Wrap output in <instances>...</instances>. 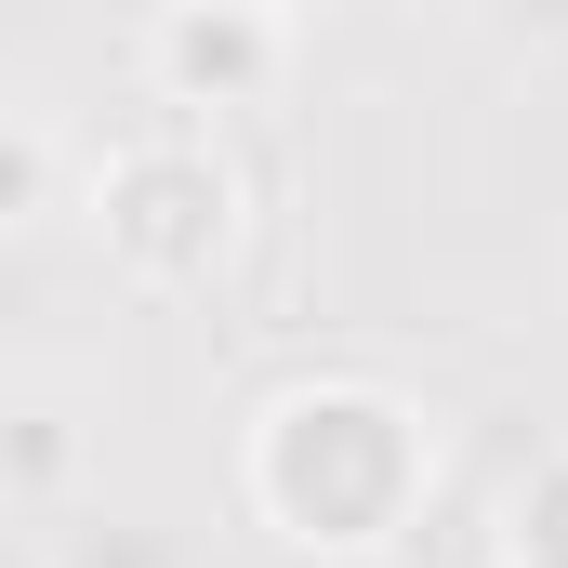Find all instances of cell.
Returning <instances> with one entry per match:
<instances>
[{
    "label": "cell",
    "mask_w": 568,
    "mask_h": 568,
    "mask_svg": "<svg viewBox=\"0 0 568 568\" xmlns=\"http://www.w3.org/2000/svg\"><path fill=\"white\" fill-rule=\"evenodd\" d=\"M239 503L278 529L291 556H384L436 503V436L371 371H304L239 436Z\"/></svg>",
    "instance_id": "6da1fadb"
},
{
    "label": "cell",
    "mask_w": 568,
    "mask_h": 568,
    "mask_svg": "<svg viewBox=\"0 0 568 568\" xmlns=\"http://www.w3.org/2000/svg\"><path fill=\"white\" fill-rule=\"evenodd\" d=\"M93 239H106V265L145 291H185L225 265V239H239V172H225V145L212 133H133L93 159Z\"/></svg>",
    "instance_id": "7a4b0ae2"
},
{
    "label": "cell",
    "mask_w": 568,
    "mask_h": 568,
    "mask_svg": "<svg viewBox=\"0 0 568 568\" xmlns=\"http://www.w3.org/2000/svg\"><path fill=\"white\" fill-rule=\"evenodd\" d=\"M145 80H159V106H265L291 80V13L172 0V13H145Z\"/></svg>",
    "instance_id": "3957f363"
},
{
    "label": "cell",
    "mask_w": 568,
    "mask_h": 568,
    "mask_svg": "<svg viewBox=\"0 0 568 568\" xmlns=\"http://www.w3.org/2000/svg\"><path fill=\"white\" fill-rule=\"evenodd\" d=\"M503 568H568V449H542L516 489H503V529H489Z\"/></svg>",
    "instance_id": "277c9868"
},
{
    "label": "cell",
    "mask_w": 568,
    "mask_h": 568,
    "mask_svg": "<svg viewBox=\"0 0 568 568\" xmlns=\"http://www.w3.org/2000/svg\"><path fill=\"white\" fill-rule=\"evenodd\" d=\"M0 476H13V503L40 516V503H67V476H80V424L53 410V397H13V424H0Z\"/></svg>",
    "instance_id": "5b68a950"
},
{
    "label": "cell",
    "mask_w": 568,
    "mask_h": 568,
    "mask_svg": "<svg viewBox=\"0 0 568 568\" xmlns=\"http://www.w3.org/2000/svg\"><path fill=\"white\" fill-rule=\"evenodd\" d=\"M40 212H53V120L0 106V225H40Z\"/></svg>",
    "instance_id": "8992f818"
}]
</instances>
